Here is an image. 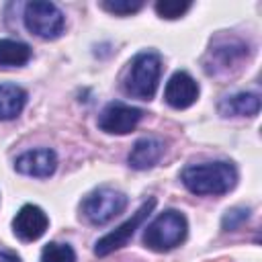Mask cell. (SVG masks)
I'll list each match as a JSON object with an SVG mask.
<instances>
[{"label": "cell", "instance_id": "obj_1", "mask_svg": "<svg viewBox=\"0 0 262 262\" xmlns=\"http://www.w3.org/2000/svg\"><path fill=\"white\" fill-rule=\"evenodd\" d=\"M182 184L192 194H225L237 182V170L231 162L190 164L180 174Z\"/></svg>", "mask_w": 262, "mask_h": 262}, {"label": "cell", "instance_id": "obj_2", "mask_svg": "<svg viewBox=\"0 0 262 262\" xmlns=\"http://www.w3.org/2000/svg\"><path fill=\"white\" fill-rule=\"evenodd\" d=\"M160 74H162L160 55L154 51H141L129 61V68H127V74L123 80V88L133 98L149 100V98H154V94L158 90Z\"/></svg>", "mask_w": 262, "mask_h": 262}, {"label": "cell", "instance_id": "obj_3", "mask_svg": "<svg viewBox=\"0 0 262 262\" xmlns=\"http://www.w3.org/2000/svg\"><path fill=\"white\" fill-rule=\"evenodd\" d=\"M186 231H188L186 217L176 209H168V211L160 213L145 227L143 244H145V248H149L154 252H168L184 242Z\"/></svg>", "mask_w": 262, "mask_h": 262}, {"label": "cell", "instance_id": "obj_4", "mask_svg": "<svg viewBox=\"0 0 262 262\" xmlns=\"http://www.w3.org/2000/svg\"><path fill=\"white\" fill-rule=\"evenodd\" d=\"M127 207V194L108 186L92 190L80 205V211L84 219L92 225H104L111 219H115L119 213H123Z\"/></svg>", "mask_w": 262, "mask_h": 262}, {"label": "cell", "instance_id": "obj_5", "mask_svg": "<svg viewBox=\"0 0 262 262\" xmlns=\"http://www.w3.org/2000/svg\"><path fill=\"white\" fill-rule=\"evenodd\" d=\"M25 27L41 39H57L63 33L66 16L53 2L35 0L25 6Z\"/></svg>", "mask_w": 262, "mask_h": 262}, {"label": "cell", "instance_id": "obj_6", "mask_svg": "<svg viewBox=\"0 0 262 262\" xmlns=\"http://www.w3.org/2000/svg\"><path fill=\"white\" fill-rule=\"evenodd\" d=\"M248 57V45L235 37H219L211 43V49L205 59V70L211 76L229 74L231 68H239V63Z\"/></svg>", "mask_w": 262, "mask_h": 262}, {"label": "cell", "instance_id": "obj_7", "mask_svg": "<svg viewBox=\"0 0 262 262\" xmlns=\"http://www.w3.org/2000/svg\"><path fill=\"white\" fill-rule=\"evenodd\" d=\"M154 207H156V199L154 196H149L127 221H123L117 229H113V231H108L106 235H102L98 242H96V246H94V254L96 256H108V254H113L115 250H119V248H123V246H127V242L133 237V233H135V229L149 217V213L154 211Z\"/></svg>", "mask_w": 262, "mask_h": 262}, {"label": "cell", "instance_id": "obj_8", "mask_svg": "<svg viewBox=\"0 0 262 262\" xmlns=\"http://www.w3.org/2000/svg\"><path fill=\"white\" fill-rule=\"evenodd\" d=\"M141 117H143V111L141 108L115 100V102H108L100 111V115H98V127L104 133L125 135V133H131L137 127V123L141 121Z\"/></svg>", "mask_w": 262, "mask_h": 262}, {"label": "cell", "instance_id": "obj_9", "mask_svg": "<svg viewBox=\"0 0 262 262\" xmlns=\"http://www.w3.org/2000/svg\"><path fill=\"white\" fill-rule=\"evenodd\" d=\"M49 225V217L37 205H23L12 219V231L23 242L39 239Z\"/></svg>", "mask_w": 262, "mask_h": 262}, {"label": "cell", "instance_id": "obj_10", "mask_svg": "<svg viewBox=\"0 0 262 262\" xmlns=\"http://www.w3.org/2000/svg\"><path fill=\"white\" fill-rule=\"evenodd\" d=\"M199 98V84L196 80L188 74V72H174L166 84L164 90V100L172 106V108H188L190 104H194Z\"/></svg>", "mask_w": 262, "mask_h": 262}, {"label": "cell", "instance_id": "obj_11", "mask_svg": "<svg viewBox=\"0 0 262 262\" xmlns=\"http://www.w3.org/2000/svg\"><path fill=\"white\" fill-rule=\"evenodd\" d=\"M57 168V156L49 147H39V149H29L20 154L14 160V170L25 174V176H35V178H47L55 172Z\"/></svg>", "mask_w": 262, "mask_h": 262}, {"label": "cell", "instance_id": "obj_12", "mask_svg": "<svg viewBox=\"0 0 262 262\" xmlns=\"http://www.w3.org/2000/svg\"><path fill=\"white\" fill-rule=\"evenodd\" d=\"M164 154V143L156 137H141L133 143L129 154V166L135 170H147L154 168Z\"/></svg>", "mask_w": 262, "mask_h": 262}, {"label": "cell", "instance_id": "obj_13", "mask_svg": "<svg viewBox=\"0 0 262 262\" xmlns=\"http://www.w3.org/2000/svg\"><path fill=\"white\" fill-rule=\"evenodd\" d=\"M217 111L223 117H256L260 113V96L254 92H237L221 98Z\"/></svg>", "mask_w": 262, "mask_h": 262}, {"label": "cell", "instance_id": "obj_14", "mask_svg": "<svg viewBox=\"0 0 262 262\" xmlns=\"http://www.w3.org/2000/svg\"><path fill=\"white\" fill-rule=\"evenodd\" d=\"M27 104V92L16 84H0V121L16 119Z\"/></svg>", "mask_w": 262, "mask_h": 262}, {"label": "cell", "instance_id": "obj_15", "mask_svg": "<svg viewBox=\"0 0 262 262\" xmlns=\"http://www.w3.org/2000/svg\"><path fill=\"white\" fill-rule=\"evenodd\" d=\"M31 59V47L23 41L0 39V68H18Z\"/></svg>", "mask_w": 262, "mask_h": 262}, {"label": "cell", "instance_id": "obj_16", "mask_svg": "<svg viewBox=\"0 0 262 262\" xmlns=\"http://www.w3.org/2000/svg\"><path fill=\"white\" fill-rule=\"evenodd\" d=\"M41 262H76V252L68 244L49 242L41 250Z\"/></svg>", "mask_w": 262, "mask_h": 262}, {"label": "cell", "instance_id": "obj_17", "mask_svg": "<svg viewBox=\"0 0 262 262\" xmlns=\"http://www.w3.org/2000/svg\"><path fill=\"white\" fill-rule=\"evenodd\" d=\"M100 8H104L106 12L111 14H117V16H127V14H133L137 10L143 8V2H133V0H104L100 2Z\"/></svg>", "mask_w": 262, "mask_h": 262}, {"label": "cell", "instance_id": "obj_18", "mask_svg": "<svg viewBox=\"0 0 262 262\" xmlns=\"http://www.w3.org/2000/svg\"><path fill=\"white\" fill-rule=\"evenodd\" d=\"M192 4L190 2H180V0H160L156 2V12L162 18H180Z\"/></svg>", "mask_w": 262, "mask_h": 262}, {"label": "cell", "instance_id": "obj_19", "mask_svg": "<svg viewBox=\"0 0 262 262\" xmlns=\"http://www.w3.org/2000/svg\"><path fill=\"white\" fill-rule=\"evenodd\" d=\"M248 217H250V209H248V207H233V209H229V211L223 215L221 227H223L225 231H233V229H237L242 223H246Z\"/></svg>", "mask_w": 262, "mask_h": 262}, {"label": "cell", "instance_id": "obj_20", "mask_svg": "<svg viewBox=\"0 0 262 262\" xmlns=\"http://www.w3.org/2000/svg\"><path fill=\"white\" fill-rule=\"evenodd\" d=\"M0 262H20V260H18V256H16V254L0 250Z\"/></svg>", "mask_w": 262, "mask_h": 262}]
</instances>
